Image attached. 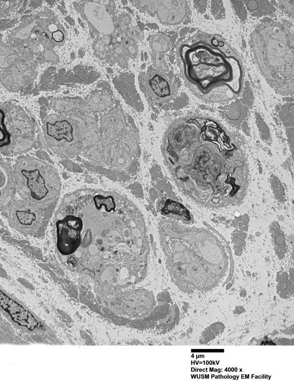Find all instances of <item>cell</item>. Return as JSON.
<instances>
[{
    "instance_id": "30bf717a",
    "label": "cell",
    "mask_w": 294,
    "mask_h": 387,
    "mask_svg": "<svg viewBox=\"0 0 294 387\" xmlns=\"http://www.w3.org/2000/svg\"><path fill=\"white\" fill-rule=\"evenodd\" d=\"M0 296L1 307L9 314L13 321L30 330L38 326V321L30 312L1 290Z\"/></svg>"
},
{
    "instance_id": "ba28073f",
    "label": "cell",
    "mask_w": 294,
    "mask_h": 387,
    "mask_svg": "<svg viewBox=\"0 0 294 387\" xmlns=\"http://www.w3.org/2000/svg\"><path fill=\"white\" fill-rule=\"evenodd\" d=\"M143 86L146 93L159 103H167L170 101L174 95L173 85L169 80L161 72H148L144 78Z\"/></svg>"
},
{
    "instance_id": "8992f818",
    "label": "cell",
    "mask_w": 294,
    "mask_h": 387,
    "mask_svg": "<svg viewBox=\"0 0 294 387\" xmlns=\"http://www.w3.org/2000/svg\"><path fill=\"white\" fill-rule=\"evenodd\" d=\"M56 246L62 255L74 253L81 242V232L83 223L81 218L72 215L66 216L56 223Z\"/></svg>"
},
{
    "instance_id": "7a4b0ae2",
    "label": "cell",
    "mask_w": 294,
    "mask_h": 387,
    "mask_svg": "<svg viewBox=\"0 0 294 387\" xmlns=\"http://www.w3.org/2000/svg\"><path fill=\"white\" fill-rule=\"evenodd\" d=\"M182 77L189 89L210 103L232 100L241 94L244 82L242 62L218 35L197 33L178 46Z\"/></svg>"
},
{
    "instance_id": "3957f363",
    "label": "cell",
    "mask_w": 294,
    "mask_h": 387,
    "mask_svg": "<svg viewBox=\"0 0 294 387\" xmlns=\"http://www.w3.org/2000/svg\"><path fill=\"white\" fill-rule=\"evenodd\" d=\"M251 46L268 83L281 94L294 92V36L280 23H260L253 30Z\"/></svg>"
},
{
    "instance_id": "52a82bcc",
    "label": "cell",
    "mask_w": 294,
    "mask_h": 387,
    "mask_svg": "<svg viewBox=\"0 0 294 387\" xmlns=\"http://www.w3.org/2000/svg\"><path fill=\"white\" fill-rule=\"evenodd\" d=\"M10 221L16 229L25 233L34 231L39 226L41 216L38 209L27 202H15L9 212Z\"/></svg>"
},
{
    "instance_id": "8fae6325",
    "label": "cell",
    "mask_w": 294,
    "mask_h": 387,
    "mask_svg": "<svg viewBox=\"0 0 294 387\" xmlns=\"http://www.w3.org/2000/svg\"><path fill=\"white\" fill-rule=\"evenodd\" d=\"M150 44L156 67L162 72H168V67L164 59L163 55L170 48L168 38L162 34H157L152 38Z\"/></svg>"
},
{
    "instance_id": "277c9868",
    "label": "cell",
    "mask_w": 294,
    "mask_h": 387,
    "mask_svg": "<svg viewBox=\"0 0 294 387\" xmlns=\"http://www.w3.org/2000/svg\"><path fill=\"white\" fill-rule=\"evenodd\" d=\"M15 176L19 194L31 204L46 205L59 196L61 184L57 173L41 160L32 157L19 160Z\"/></svg>"
},
{
    "instance_id": "5b68a950",
    "label": "cell",
    "mask_w": 294,
    "mask_h": 387,
    "mask_svg": "<svg viewBox=\"0 0 294 387\" xmlns=\"http://www.w3.org/2000/svg\"><path fill=\"white\" fill-rule=\"evenodd\" d=\"M45 139L56 153L64 156L76 154L80 149V136L76 125L67 119L56 117L44 122Z\"/></svg>"
},
{
    "instance_id": "9c48e42d",
    "label": "cell",
    "mask_w": 294,
    "mask_h": 387,
    "mask_svg": "<svg viewBox=\"0 0 294 387\" xmlns=\"http://www.w3.org/2000/svg\"><path fill=\"white\" fill-rule=\"evenodd\" d=\"M155 9L159 20L164 24H179L185 18L187 12L186 0L157 1Z\"/></svg>"
},
{
    "instance_id": "7c38bea8",
    "label": "cell",
    "mask_w": 294,
    "mask_h": 387,
    "mask_svg": "<svg viewBox=\"0 0 294 387\" xmlns=\"http://www.w3.org/2000/svg\"><path fill=\"white\" fill-rule=\"evenodd\" d=\"M52 36L53 39L57 42H60L64 39L63 33L59 30L53 32Z\"/></svg>"
},
{
    "instance_id": "6da1fadb",
    "label": "cell",
    "mask_w": 294,
    "mask_h": 387,
    "mask_svg": "<svg viewBox=\"0 0 294 387\" xmlns=\"http://www.w3.org/2000/svg\"><path fill=\"white\" fill-rule=\"evenodd\" d=\"M238 141L214 119L189 115L167 130L164 157L185 192L210 205H226L241 199L248 182V165Z\"/></svg>"
}]
</instances>
